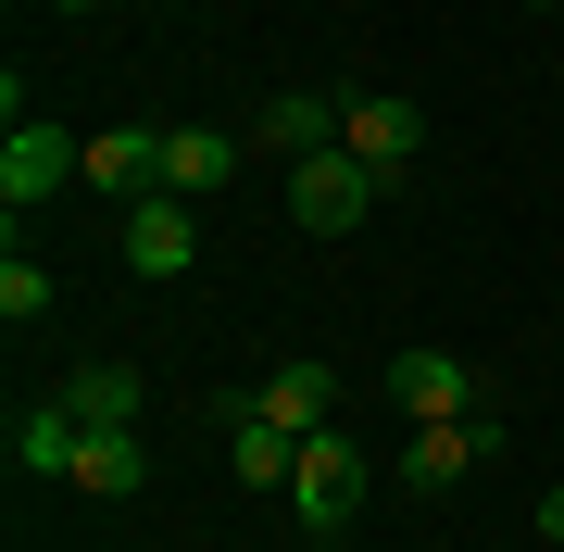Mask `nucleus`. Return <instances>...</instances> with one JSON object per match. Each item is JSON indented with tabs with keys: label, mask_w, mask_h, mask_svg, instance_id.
<instances>
[{
	"label": "nucleus",
	"mask_w": 564,
	"mask_h": 552,
	"mask_svg": "<svg viewBox=\"0 0 564 552\" xmlns=\"http://www.w3.org/2000/svg\"><path fill=\"white\" fill-rule=\"evenodd\" d=\"M540 540H552V552H564V490H540Z\"/></svg>",
	"instance_id": "nucleus-17"
},
{
	"label": "nucleus",
	"mask_w": 564,
	"mask_h": 552,
	"mask_svg": "<svg viewBox=\"0 0 564 552\" xmlns=\"http://www.w3.org/2000/svg\"><path fill=\"white\" fill-rule=\"evenodd\" d=\"M339 151L389 188V176H414V164H426V113L402 101V88H339Z\"/></svg>",
	"instance_id": "nucleus-2"
},
{
	"label": "nucleus",
	"mask_w": 564,
	"mask_h": 552,
	"mask_svg": "<svg viewBox=\"0 0 564 552\" xmlns=\"http://www.w3.org/2000/svg\"><path fill=\"white\" fill-rule=\"evenodd\" d=\"M364 490H377V465H364L339 427H314V440H302V477H289V515H302L314 540H339L351 515H364Z\"/></svg>",
	"instance_id": "nucleus-3"
},
{
	"label": "nucleus",
	"mask_w": 564,
	"mask_h": 552,
	"mask_svg": "<svg viewBox=\"0 0 564 552\" xmlns=\"http://www.w3.org/2000/svg\"><path fill=\"white\" fill-rule=\"evenodd\" d=\"M364 202H377V176H364L351 151H314V164H289V226H302V239H351Z\"/></svg>",
	"instance_id": "nucleus-4"
},
{
	"label": "nucleus",
	"mask_w": 564,
	"mask_h": 552,
	"mask_svg": "<svg viewBox=\"0 0 564 552\" xmlns=\"http://www.w3.org/2000/svg\"><path fill=\"white\" fill-rule=\"evenodd\" d=\"M552 25H564V13H552Z\"/></svg>",
	"instance_id": "nucleus-20"
},
{
	"label": "nucleus",
	"mask_w": 564,
	"mask_h": 552,
	"mask_svg": "<svg viewBox=\"0 0 564 552\" xmlns=\"http://www.w3.org/2000/svg\"><path fill=\"white\" fill-rule=\"evenodd\" d=\"M540 13H564V0H540Z\"/></svg>",
	"instance_id": "nucleus-18"
},
{
	"label": "nucleus",
	"mask_w": 564,
	"mask_h": 552,
	"mask_svg": "<svg viewBox=\"0 0 564 552\" xmlns=\"http://www.w3.org/2000/svg\"><path fill=\"white\" fill-rule=\"evenodd\" d=\"M63 188H88V139L51 126V113H13V126H0V202H13V226L39 202H63Z\"/></svg>",
	"instance_id": "nucleus-1"
},
{
	"label": "nucleus",
	"mask_w": 564,
	"mask_h": 552,
	"mask_svg": "<svg viewBox=\"0 0 564 552\" xmlns=\"http://www.w3.org/2000/svg\"><path fill=\"white\" fill-rule=\"evenodd\" d=\"M0 440H13V465H25V477H63V465H76V414H63V389L13 402V427H0Z\"/></svg>",
	"instance_id": "nucleus-10"
},
{
	"label": "nucleus",
	"mask_w": 564,
	"mask_h": 552,
	"mask_svg": "<svg viewBox=\"0 0 564 552\" xmlns=\"http://www.w3.org/2000/svg\"><path fill=\"white\" fill-rule=\"evenodd\" d=\"M326 389H339V377H326V365H263V377L239 389V402H214V414H263V427H289V440H314V427H339V414H326Z\"/></svg>",
	"instance_id": "nucleus-6"
},
{
	"label": "nucleus",
	"mask_w": 564,
	"mask_h": 552,
	"mask_svg": "<svg viewBox=\"0 0 564 552\" xmlns=\"http://www.w3.org/2000/svg\"><path fill=\"white\" fill-rule=\"evenodd\" d=\"M226 465H239V490H289L302 477V440L263 427V414H226Z\"/></svg>",
	"instance_id": "nucleus-13"
},
{
	"label": "nucleus",
	"mask_w": 564,
	"mask_h": 552,
	"mask_svg": "<svg viewBox=\"0 0 564 552\" xmlns=\"http://www.w3.org/2000/svg\"><path fill=\"white\" fill-rule=\"evenodd\" d=\"M126 13H139V0H126Z\"/></svg>",
	"instance_id": "nucleus-19"
},
{
	"label": "nucleus",
	"mask_w": 564,
	"mask_h": 552,
	"mask_svg": "<svg viewBox=\"0 0 564 552\" xmlns=\"http://www.w3.org/2000/svg\"><path fill=\"white\" fill-rule=\"evenodd\" d=\"M377 389L414 414V427H440V414H489V377H477V365H452V351H402Z\"/></svg>",
	"instance_id": "nucleus-5"
},
{
	"label": "nucleus",
	"mask_w": 564,
	"mask_h": 552,
	"mask_svg": "<svg viewBox=\"0 0 564 552\" xmlns=\"http://www.w3.org/2000/svg\"><path fill=\"white\" fill-rule=\"evenodd\" d=\"M39 314H51V264H39V251H0V327H39Z\"/></svg>",
	"instance_id": "nucleus-16"
},
{
	"label": "nucleus",
	"mask_w": 564,
	"mask_h": 552,
	"mask_svg": "<svg viewBox=\"0 0 564 552\" xmlns=\"http://www.w3.org/2000/svg\"><path fill=\"white\" fill-rule=\"evenodd\" d=\"M489 452H502V414H440V427H414L402 477H414V490H452V477H477Z\"/></svg>",
	"instance_id": "nucleus-8"
},
{
	"label": "nucleus",
	"mask_w": 564,
	"mask_h": 552,
	"mask_svg": "<svg viewBox=\"0 0 564 552\" xmlns=\"http://www.w3.org/2000/svg\"><path fill=\"white\" fill-rule=\"evenodd\" d=\"M63 414H76V427H139V377L126 365H76L63 377Z\"/></svg>",
	"instance_id": "nucleus-14"
},
{
	"label": "nucleus",
	"mask_w": 564,
	"mask_h": 552,
	"mask_svg": "<svg viewBox=\"0 0 564 552\" xmlns=\"http://www.w3.org/2000/svg\"><path fill=\"white\" fill-rule=\"evenodd\" d=\"M263 151H289V164L339 151V101H314V88H276V101H263Z\"/></svg>",
	"instance_id": "nucleus-12"
},
{
	"label": "nucleus",
	"mask_w": 564,
	"mask_h": 552,
	"mask_svg": "<svg viewBox=\"0 0 564 552\" xmlns=\"http://www.w3.org/2000/svg\"><path fill=\"white\" fill-rule=\"evenodd\" d=\"M126 264H139V277H188V264H202V214H188L176 188L126 202Z\"/></svg>",
	"instance_id": "nucleus-7"
},
{
	"label": "nucleus",
	"mask_w": 564,
	"mask_h": 552,
	"mask_svg": "<svg viewBox=\"0 0 564 552\" xmlns=\"http://www.w3.org/2000/svg\"><path fill=\"white\" fill-rule=\"evenodd\" d=\"M88 188L151 202V188H163V126H113V139H88Z\"/></svg>",
	"instance_id": "nucleus-9"
},
{
	"label": "nucleus",
	"mask_w": 564,
	"mask_h": 552,
	"mask_svg": "<svg viewBox=\"0 0 564 552\" xmlns=\"http://www.w3.org/2000/svg\"><path fill=\"white\" fill-rule=\"evenodd\" d=\"M163 188H176V202L226 188V139H214V126H163Z\"/></svg>",
	"instance_id": "nucleus-15"
},
{
	"label": "nucleus",
	"mask_w": 564,
	"mask_h": 552,
	"mask_svg": "<svg viewBox=\"0 0 564 552\" xmlns=\"http://www.w3.org/2000/svg\"><path fill=\"white\" fill-rule=\"evenodd\" d=\"M63 477H76V490L88 502H126V490H139V427H76V465H63Z\"/></svg>",
	"instance_id": "nucleus-11"
}]
</instances>
